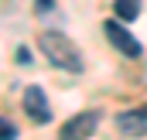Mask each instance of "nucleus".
<instances>
[{
  "label": "nucleus",
  "instance_id": "nucleus-5",
  "mask_svg": "<svg viewBox=\"0 0 147 140\" xmlns=\"http://www.w3.org/2000/svg\"><path fill=\"white\" fill-rule=\"evenodd\" d=\"M24 113H28L34 123H48V120H51V109H48L45 92H41L38 85H31V89L24 92Z\"/></svg>",
  "mask_w": 147,
  "mask_h": 140
},
{
  "label": "nucleus",
  "instance_id": "nucleus-2",
  "mask_svg": "<svg viewBox=\"0 0 147 140\" xmlns=\"http://www.w3.org/2000/svg\"><path fill=\"white\" fill-rule=\"evenodd\" d=\"M96 127H99V113H96V109L75 113L69 123H62L58 140H86V137H92V133H96Z\"/></svg>",
  "mask_w": 147,
  "mask_h": 140
},
{
  "label": "nucleus",
  "instance_id": "nucleus-6",
  "mask_svg": "<svg viewBox=\"0 0 147 140\" xmlns=\"http://www.w3.org/2000/svg\"><path fill=\"white\" fill-rule=\"evenodd\" d=\"M113 14H116V21H137L140 17V0H116L113 3Z\"/></svg>",
  "mask_w": 147,
  "mask_h": 140
},
{
  "label": "nucleus",
  "instance_id": "nucleus-3",
  "mask_svg": "<svg viewBox=\"0 0 147 140\" xmlns=\"http://www.w3.org/2000/svg\"><path fill=\"white\" fill-rule=\"evenodd\" d=\"M106 38L113 41V48H116L120 55H127V58H140V51H144L140 41L123 28V21H106Z\"/></svg>",
  "mask_w": 147,
  "mask_h": 140
},
{
  "label": "nucleus",
  "instance_id": "nucleus-7",
  "mask_svg": "<svg viewBox=\"0 0 147 140\" xmlns=\"http://www.w3.org/2000/svg\"><path fill=\"white\" fill-rule=\"evenodd\" d=\"M0 140H17V127L3 116H0Z\"/></svg>",
  "mask_w": 147,
  "mask_h": 140
},
{
  "label": "nucleus",
  "instance_id": "nucleus-1",
  "mask_svg": "<svg viewBox=\"0 0 147 140\" xmlns=\"http://www.w3.org/2000/svg\"><path fill=\"white\" fill-rule=\"evenodd\" d=\"M41 51L45 58L55 65V69H65V72H82V55L72 41L58 31H45L41 34Z\"/></svg>",
  "mask_w": 147,
  "mask_h": 140
},
{
  "label": "nucleus",
  "instance_id": "nucleus-4",
  "mask_svg": "<svg viewBox=\"0 0 147 140\" xmlns=\"http://www.w3.org/2000/svg\"><path fill=\"white\" fill-rule=\"evenodd\" d=\"M116 127H120V133H127V137L147 133V106H137V109L120 113V116H116Z\"/></svg>",
  "mask_w": 147,
  "mask_h": 140
},
{
  "label": "nucleus",
  "instance_id": "nucleus-8",
  "mask_svg": "<svg viewBox=\"0 0 147 140\" xmlns=\"http://www.w3.org/2000/svg\"><path fill=\"white\" fill-rule=\"evenodd\" d=\"M48 3H51V0H38V10H45V7H48Z\"/></svg>",
  "mask_w": 147,
  "mask_h": 140
}]
</instances>
